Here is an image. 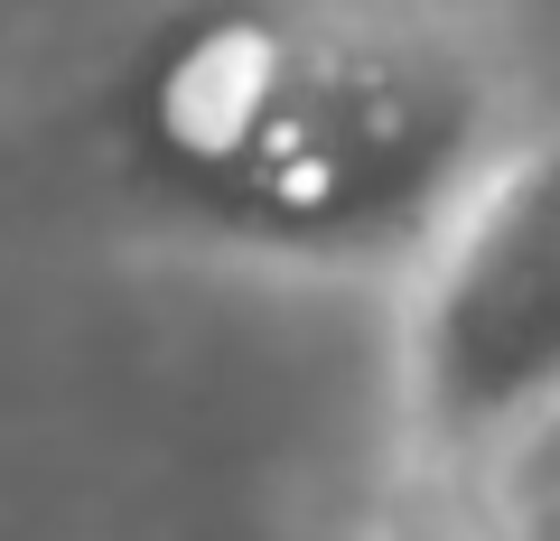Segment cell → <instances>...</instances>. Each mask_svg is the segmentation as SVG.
Returning a JSON list of instances; mask_svg holds the SVG:
<instances>
[{"instance_id": "obj_1", "label": "cell", "mask_w": 560, "mask_h": 541, "mask_svg": "<svg viewBox=\"0 0 560 541\" xmlns=\"http://www.w3.org/2000/svg\"><path fill=\"white\" fill-rule=\"evenodd\" d=\"M150 150L261 234H374L440 205L477 94L440 47L337 10H206L140 75Z\"/></svg>"}, {"instance_id": "obj_2", "label": "cell", "mask_w": 560, "mask_h": 541, "mask_svg": "<svg viewBox=\"0 0 560 541\" xmlns=\"http://www.w3.org/2000/svg\"><path fill=\"white\" fill-rule=\"evenodd\" d=\"M411 383L440 448H514L560 411V131L467 197L411 327Z\"/></svg>"}, {"instance_id": "obj_3", "label": "cell", "mask_w": 560, "mask_h": 541, "mask_svg": "<svg viewBox=\"0 0 560 541\" xmlns=\"http://www.w3.org/2000/svg\"><path fill=\"white\" fill-rule=\"evenodd\" d=\"M514 541H560V411L514 439Z\"/></svg>"}]
</instances>
